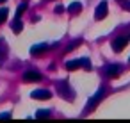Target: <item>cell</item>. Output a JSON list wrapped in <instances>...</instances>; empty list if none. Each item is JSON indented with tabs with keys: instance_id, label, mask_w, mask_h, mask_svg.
Returning a JSON list of instances; mask_svg holds the SVG:
<instances>
[{
	"instance_id": "obj_10",
	"label": "cell",
	"mask_w": 130,
	"mask_h": 123,
	"mask_svg": "<svg viewBox=\"0 0 130 123\" xmlns=\"http://www.w3.org/2000/svg\"><path fill=\"white\" fill-rule=\"evenodd\" d=\"M80 66H82L80 59H73V61H68V63H66V68H68V70H77V68H80Z\"/></svg>"
},
{
	"instance_id": "obj_9",
	"label": "cell",
	"mask_w": 130,
	"mask_h": 123,
	"mask_svg": "<svg viewBox=\"0 0 130 123\" xmlns=\"http://www.w3.org/2000/svg\"><path fill=\"white\" fill-rule=\"evenodd\" d=\"M80 9H82V4H80V2H73V4L68 6V13H70V14H77Z\"/></svg>"
},
{
	"instance_id": "obj_8",
	"label": "cell",
	"mask_w": 130,
	"mask_h": 123,
	"mask_svg": "<svg viewBox=\"0 0 130 123\" xmlns=\"http://www.w3.org/2000/svg\"><path fill=\"white\" fill-rule=\"evenodd\" d=\"M102 95H103V89H100V91H98V93H96V95H94V96H93V98L89 100V105H87V111H91V109H93V107H94V105L98 103V100L102 98Z\"/></svg>"
},
{
	"instance_id": "obj_15",
	"label": "cell",
	"mask_w": 130,
	"mask_h": 123,
	"mask_svg": "<svg viewBox=\"0 0 130 123\" xmlns=\"http://www.w3.org/2000/svg\"><path fill=\"white\" fill-rule=\"evenodd\" d=\"M50 111H38V118H48Z\"/></svg>"
},
{
	"instance_id": "obj_13",
	"label": "cell",
	"mask_w": 130,
	"mask_h": 123,
	"mask_svg": "<svg viewBox=\"0 0 130 123\" xmlns=\"http://www.w3.org/2000/svg\"><path fill=\"white\" fill-rule=\"evenodd\" d=\"M7 9H0V23H4L6 22V18H7Z\"/></svg>"
},
{
	"instance_id": "obj_16",
	"label": "cell",
	"mask_w": 130,
	"mask_h": 123,
	"mask_svg": "<svg viewBox=\"0 0 130 123\" xmlns=\"http://www.w3.org/2000/svg\"><path fill=\"white\" fill-rule=\"evenodd\" d=\"M9 118V112H4V114H0V119H7Z\"/></svg>"
},
{
	"instance_id": "obj_2",
	"label": "cell",
	"mask_w": 130,
	"mask_h": 123,
	"mask_svg": "<svg viewBox=\"0 0 130 123\" xmlns=\"http://www.w3.org/2000/svg\"><path fill=\"white\" fill-rule=\"evenodd\" d=\"M128 43V38H118V39H114V43H112V48H114V52H121L123 48H125V45Z\"/></svg>"
},
{
	"instance_id": "obj_6",
	"label": "cell",
	"mask_w": 130,
	"mask_h": 123,
	"mask_svg": "<svg viewBox=\"0 0 130 123\" xmlns=\"http://www.w3.org/2000/svg\"><path fill=\"white\" fill-rule=\"evenodd\" d=\"M121 71H123V68H121V66H116V64H112V66H107V68H105V73H107L109 77H118Z\"/></svg>"
},
{
	"instance_id": "obj_18",
	"label": "cell",
	"mask_w": 130,
	"mask_h": 123,
	"mask_svg": "<svg viewBox=\"0 0 130 123\" xmlns=\"http://www.w3.org/2000/svg\"><path fill=\"white\" fill-rule=\"evenodd\" d=\"M2 47H4V45H2V41H0V48H2Z\"/></svg>"
},
{
	"instance_id": "obj_7",
	"label": "cell",
	"mask_w": 130,
	"mask_h": 123,
	"mask_svg": "<svg viewBox=\"0 0 130 123\" xmlns=\"http://www.w3.org/2000/svg\"><path fill=\"white\" fill-rule=\"evenodd\" d=\"M46 48H48V47H46L45 43H39V45H34V47L30 48V54H32V55H38V54L46 52Z\"/></svg>"
},
{
	"instance_id": "obj_19",
	"label": "cell",
	"mask_w": 130,
	"mask_h": 123,
	"mask_svg": "<svg viewBox=\"0 0 130 123\" xmlns=\"http://www.w3.org/2000/svg\"><path fill=\"white\" fill-rule=\"evenodd\" d=\"M0 2H6V0H0Z\"/></svg>"
},
{
	"instance_id": "obj_3",
	"label": "cell",
	"mask_w": 130,
	"mask_h": 123,
	"mask_svg": "<svg viewBox=\"0 0 130 123\" xmlns=\"http://www.w3.org/2000/svg\"><path fill=\"white\" fill-rule=\"evenodd\" d=\"M50 96H52V93L46 91V89H36V91H32V98H38V100H48Z\"/></svg>"
},
{
	"instance_id": "obj_1",
	"label": "cell",
	"mask_w": 130,
	"mask_h": 123,
	"mask_svg": "<svg viewBox=\"0 0 130 123\" xmlns=\"http://www.w3.org/2000/svg\"><path fill=\"white\" fill-rule=\"evenodd\" d=\"M107 11H109V7H107V2H100V6L96 7V20H103L105 16H107Z\"/></svg>"
},
{
	"instance_id": "obj_14",
	"label": "cell",
	"mask_w": 130,
	"mask_h": 123,
	"mask_svg": "<svg viewBox=\"0 0 130 123\" xmlns=\"http://www.w3.org/2000/svg\"><path fill=\"white\" fill-rule=\"evenodd\" d=\"M80 63H82V68H86V70H91V63H89V59L82 57V59H80Z\"/></svg>"
},
{
	"instance_id": "obj_17",
	"label": "cell",
	"mask_w": 130,
	"mask_h": 123,
	"mask_svg": "<svg viewBox=\"0 0 130 123\" xmlns=\"http://www.w3.org/2000/svg\"><path fill=\"white\" fill-rule=\"evenodd\" d=\"M123 7H125L126 11H130V2H125V4H123Z\"/></svg>"
},
{
	"instance_id": "obj_5",
	"label": "cell",
	"mask_w": 130,
	"mask_h": 123,
	"mask_svg": "<svg viewBox=\"0 0 130 123\" xmlns=\"http://www.w3.org/2000/svg\"><path fill=\"white\" fill-rule=\"evenodd\" d=\"M57 91H59V93H61L64 98H68V100H71V98L75 96V95H73V91H71V89H70L66 84H61V86L57 87Z\"/></svg>"
},
{
	"instance_id": "obj_4",
	"label": "cell",
	"mask_w": 130,
	"mask_h": 123,
	"mask_svg": "<svg viewBox=\"0 0 130 123\" xmlns=\"http://www.w3.org/2000/svg\"><path fill=\"white\" fill-rule=\"evenodd\" d=\"M23 80L25 82H38V80H41V73L39 71H27L23 75Z\"/></svg>"
},
{
	"instance_id": "obj_11",
	"label": "cell",
	"mask_w": 130,
	"mask_h": 123,
	"mask_svg": "<svg viewBox=\"0 0 130 123\" xmlns=\"http://www.w3.org/2000/svg\"><path fill=\"white\" fill-rule=\"evenodd\" d=\"M11 27H13V30H14V32H20V30L23 29V25H22L20 18H14V22H13V25H11Z\"/></svg>"
},
{
	"instance_id": "obj_12",
	"label": "cell",
	"mask_w": 130,
	"mask_h": 123,
	"mask_svg": "<svg viewBox=\"0 0 130 123\" xmlns=\"http://www.w3.org/2000/svg\"><path fill=\"white\" fill-rule=\"evenodd\" d=\"M25 9H27V2H23V4L16 9V16H14V18H20V16H22V13H23Z\"/></svg>"
}]
</instances>
